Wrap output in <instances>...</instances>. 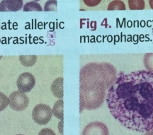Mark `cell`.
Segmentation results:
<instances>
[{
    "instance_id": "1",
    "label": "cell",
    "mask_w": 153,
    "mask_h": 135,
    "mask_svg": "<svg viewBox=\"0 0 153 135\" xmlns=\"http://www.w3.org/2000/svg\"><path fill=\"white\" fill-rule=\"evenodd\" d=\"M111 113L126 128L137 132L153 129V72L121 74L108 89Z\"/></svg>"
},
{
    "instance_id": "2",
    "label": "cell",
    "mask_w": 153,
    "mask_h": 135,
    "mask_svg": "<svg viewBox=\"0 0 153 135\" xmlns=\"http://www.w3.org/2000/svg\"><path fill=\"white\" fill-rule=\"evenodd\" d=\"M116 70L108 63H89L80 71V112L102 105L106 91L116 81Z\"/></svg>"
},
{
    "instance_id": "3",
    "label": "cell",
    "mask_w": 153,
    "mask_h": 135,
    "mask_svg": "<svg viewBox=\"0 0 153 135\" xmlns=\"http://www.w3.org/2000/svg\"><path fill=\"white\" fill-rule=\"evenodd\" d=\"M53 111L50 106L45 104H38L33 108L32 117L36 123L40 125H45L51 121Z\"/></svg>"
},
{
    "instance_id": "4",
    "label": "cell",
    "mask_w": 153,
    "mask_h": 135,
    "mask_svg": "<svg viewBox=\"0 0 153 135\" xmlns=\"http://www.w3.org/2000/svg\"><path fill=\"white\" fill-rule=\"evenodd\" d=\"M9 106L16 111H22L28 107L29 103L28 98L24 93L21 91H14L9 97Z\"/></svg>"
},
{
    "instance_id": "5",
    "label": "cell",
    "mask_w": 153,
    "mask_h": 135,
    "mask_svg": "<svg viewBox=\"0 0 153 135\" xmlns=\"http://www.w3.org/2000/svg\"><path fill=\"white\" fill-rule=\"evenodd\" d=\"M16 84L19 91L22 93H28L35 86V77L30 73L25 72L19 76L17 79Z\"/></svg>"
},
{
    "instance_id": "6",
    "label": "cell",
    "mask_w": 153,
    "mask_h": 135,
    "mask_svg": "<svg viewBox=\"0 0 153 135\" xmlns=\"http://www.w3.org/2000/svg\"><path fill=\"white\" fill-rule=\"evenodd\" d=\"M82 135H109V131L103 122H92L84 128Z\"/></svg>"
},
{
    "instance_id": "7",
    "label": "cell",
    "mask_w": 153,
    "mask_h": 135,
    "mask_svg": "<svg viewBox=\"0 0 153 135\" xmlns=\"http://www.w3.org/2000/svg\"><path fill=\"white\" fill-rule=\"evenodd\" d=\"M23 0H2L0 3V11H18L22 9Z\"/></svg>"
},
{
    "instance_id": "8",
    "label": "cell",
    "mask_w": 153,
    "mask_h": 135,
    "mask_svg": "<svg viewBox=\"0 0 153 135\" xmlns=\"http://www.w3.org/2000/svg\"><path fill=\"white\" fill-rule=\"evenodd\" d=\"M51 91L57 98L62 99L63 98V78L59 77L53 81L51 85Z\"/></svg>"
},
{
    "instance_id": "9",
    "label": "cell",
    "mask_w": 153,
    "mask_h": 135,
    "mask_svg": "<svg viewBox=\"0 0 153 135\" xmlns=\"http://www.w3.org/2000/svg\"><path fill=\"white\" fill-rule=\"evenodd\" d=\"M37 58L36 55H22L19 57V60L23 65L29 67L35 64L37 61Z\"/></svg>"
},
{
    "instance_id": "10",
    "label": "cell",
    "mask_w": 153,
    "mask_h": 135,
    "mask_svg": "<svg viewBox=\"0 0 153 135\" xmlns=\"http://www.w3.org/2000/svg\"><path fill=\"white\" fill-rule=\"evenodd\" d=\"M53 114L57 119L63 120V100L60 99L55 103L52 110Z\"/></svg>"
},
{
    "instance_id": "11",
    "label": "cell",
    "mask_w": 153,
    "mask_h": 135,
    "mask_svg": "<svg viewBox=\"0 0 153 135\" xmlns=\"http://www.w3.org/2000/svg\"><path fill=\"white\" fill-rule=\"evenodd\" d=\"M128 6L131 10H143L145 4L144 0H128Z\"/></svg>"
},
{
    "instance_id": "12",
    "label": "cell",
    "mask_w": 153,
    "mask_h": 135,
    "mask_svg": "<svg viewBox=\"0 0 153 135\" xmlns=\"http://www.w3.org/2000/svg\"><path fill=\"white\" fill-rule=\"evenodd\" d=\"M108 11L113 10H126V7L125 4L123 1H120V0H114L111 2L108 6L107 8Z\"/></svg>"
},
{
    "instance_id": "13",
    "label": "cell",
    "mask_w": 153,
    "mask_h": 135,
    "mask_svg": "<svg viewBox=\"0 0 153 135\" xmlns=\"http://www.w3.org/2000/svg\"><path fill=\"white\" fill-rule=\"evenodd\" d=\"M24 11H42L43 9H42L41 6L39 4L36 2V1H29L27 2L24 6Z\"/></svg>"
},
{
    "instance_id": "14",
    "label": "cell",
    "mask_w": 153,
    "mask_h": 135,
    "mask_svg": "<svg viewBox=\"0 0 153 135\" xmlns=\"http://www.w3.org/2000/svg\"><path fill=\"white\" fill-rule=\"evenodd\" d=\"M144 64L148 71L153 72V53H148L145 55Z\"/></svg>"
},
{
    "instance_id": "15",
    "label": "cell",
    "mask_w": 153,
    "mask_h": 135,
    "mask_svg": "<svg viewBox=\"0 0 153 135\" xmlns=\"http://www.w3.org/2000/svg\"><path fill=\"white\" fill-rule=\"evenodd\" d=\"M57 1L56 0H48L45 3L44 7L45 11H57Z\"/></svg>"
},
{
    "instance_id": "16",
    "label": "cell",
    "mask_w": 153,
    "mask_h": 135,
    "mask_svg": "<svg viewBox=\"0 0 153 135\" xmlns=\"http://www.w3.org/2000/svg\"><path fill=\"white\" fill-rule=\"evenodd\" d=\"M9 104V98L3 93L0 92V112L3 111L4 110L7 108Z\"/></svg>"
},
{
    "instance_id": "17",
    "label": "cell",
    "mask_w": 153,
    "mask_h": 135,
    "mask_svg": "<svg viewBox=\"0 0 153 135\" xmlns=\"http://www.w3.org/2000/svg\"><path fill=\"white\" fill-rule=\"evenodd\" d=\"M102 0H83L84 3L85 4L87 7H97L101 3Z\"/></svg>"
},
{
    "instance_id": "18",
    "label": "cell",
    "mask_w": 153,
    "mask_h": 135,
    "mask_svg": "<svg viewBox=\"0 0 153 135\" xmlns=\"http://www.w3.org/2000/svg\"><path fill=\"white\" fill-rule=\"evenodd\" d=\"M38 135H55V133L53 130L50 128H44L40 131Z\"/></svg>"
},
{
    "instance_id": "19",
    "label": "cell",
    "mask_w": 153,
    "mask_h": 135,
    "mask_svg": "<svg viewBox=\"0 0 153 135\" xmlns=\"http://www.w3.org/2000/svg\"><path fill=\"white\" fill-rule=\"evenodd\" d=\"M58 129H59V132H60V134H63V120H60V122H59Z\"/></svg>"
},
{
    "instance_id": "20",
    "label": "cell",
    "mask_w": 153,
    "mask_h": 135,
    "mask_svg": "<svg viewBox=\"0 0 153 135\" xmlns=\"http://www.w3.org/2000/svg\"><path fill=\"white\" fill-rule=\"evenodd\" d=\"M144 135H153V129L148 131V132H146V133H145Z\"/></svg>"
},
{
    "instance_id": "21",
    "label": "cell",
    "mask_w": 153,
    "mask_h": 135,
    "mask_svg": "<svg viewBox=\"0 0 153 135\" xmlns=\"http://www.w3.org/2000/svg\"><path fill=\"white\" fill-rule=\"evenodd\" d=\"M149 4H150V8L153 9V0H149Z\"/></svg>"
},
{
    "instance_id": "22",
    "label": "cell",
    "mask_w": 153,
    "mask_h": 135,
    "mask_svg": "<svg viewBox=\"0 0 153 135\" xmlns=\"http://www.w3.org/2000/svg\"><path fill=\"white\" fill-rule=\"evenodd\" d=\"M35 1H41V0H34Z\"/></svg>"
},
{
    "instance_id": "23",
    "label": "cell",
    "mask_w": 153,
    "mask_h": 135,
    "mask_svg": "<svg viewBox=\"0 0 153 135\" xmlns=\"http://www.w3.org/2000/svg\"><path fill=\"white\" fill-rule=\"evenodd\" d=\"M1 58H2V57H1V56H0V60H1Z\"/></svg>"
},
{
    "instance_id": "24",
    "label": "cell",
    "mask_w": 153,
    "mask_h": 135,
    "mask_svg": "<svg viewBox=\"0 0 153 135\" xmlns=\"http://www.w3.org/2000/svg\"><path fill=\"white\" fill-rule=\"evenodd\" d=\"M16 135H23V134H16Z\"/></svg>"
}]
</instances>
